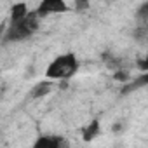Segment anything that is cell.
Returning a JSON list of instances; mask_svg holds the SVG:
<instances>
[{"label":"cell","instance_id":"cell-1","mask_svg":"<svg viewBox=\"0 0 148 148\" xmlns=\"http://www.w3.org/2000/svg\"><path fill=\"white\" fill-rule=\"evenodd\" d=\"M79 71V59L73 52H66V54H59L56 56L47 70H45V77L47 80H68L71 79L75 73Z\"/></svg>","mask_w":148,"mask_h":148},{"label":"cell","instance_id":"cell-2","mask_svg":"<svg viewBox=\"0 0 148 148\" xmlns=\"http://www.w3.org/2000/svg\"><path fill=\"white\" fill-rule=\"evenodd\" d=\"M37 30H38V14H37V12H30L25 19L16 21V23H11L9 28H5L4 42L25 40V38L32 37Z\"/></svg>","mask_w":148,"mask_h":148},{"label":"cell","instance_id":"cell-3","mask_svg":"<svg viewBox=\"0 0 148 148\" xmlns=\"http://www.w3.org/2000/svg\"><path fill=\"white\" fill-rule=\"evenodd\" d=\"M64 11H68V5L63 0H44L35 12L40 18V16H47V14H59V12H64Z\"/></svg>","mask_w":148,"mask_h":148},{"label":"cell","instance_id":"cell-4","mask_svg":"<svg viewBox=\"0 0 148 148\" xmlns=\"http://www.w3.org/2000/svg\"><path fill=\"white\" fill-rule=\"evenodd\" d=\"M32 148H66V143H64V139L59 138V136L42 134V136H38V138L33 141Z\"/></svg>","mask_w":148,"mask_h":148},{"label":"cell","instance_id":"cell-5","mask_svg":"<svg viewBox=\"0 0 148 148\" xmlns=\"http://www.w3.org/2000/svg\"><path fill=\"white\" fill-rule=\"evenodd\" d=\"M125 86L122 87V94H127V92H132L136 89H141V87H148V73H141V75L131 82H124Z\"/></svg>","mask_w":148,"mask_h":148},{"label":"cell","instance_id":"cell-6","mask_svg":"<svg viewBox=\"0 0 148 148\" xmlns=\"http://www.w3.org/2000/svg\"><path fill=\"white\" fill-rule=\"evenodd\" d=\"M51 91H52V80H44V82H38L33 86V89L30 91V96L33 99H38V98L47 96Z\"/></svg>","mask_w":148,"mask_h":148},{"label":"cell","instance_id":"cell-7","mask_svg":"<svg viewBox=\"0 0 148 148\" xmlns=\"http://www.w3.org/2000/svg\"><path fill=\"white\" fill-rule=\"evenodd\" d=\"M28 7L26 4H14L12 9H11V23H16V21H21L28 16Z\"/></svg>","mask_w":148,"mask_h":148},{"label":"cell","instance_id":"cell-8","mask_svg":"<svg viewBox=\"0 0 148 148\" xmlns=\"http://www.w3.org/2000/svg\"><path fill=\"white\" fill-rule=\"evenodd\" d=\"M98 132H99V122H98V120H94V122H91V125H89V127H86V129H84V139H86V141H91Z\"/></svg>","mask_w":148,"mask_h":148},{"label":"cell","instance_id":"cell-9","mask_svg":"<svg viewBox=\"0 0 148 148\" xmlns=\"http://www.w3.org/2000/svg\"><path fill=\"white\" fill-rule=\"evenodd\" d=\"M136 14H138V19H139L143 25H146V26H148V2L141 4Z\"/></svg>","mask_w":148,"mask_h":148},{"label":"cell","instance_id":"cell-10","mask_svg":"<svg viewBox=\"0 0 148 148\" xmlns=\"http://www.w3.org/2000/svg\"><path fill=\"white\" fill-rule=\"evenodd\" d=\"M139 68L143 70V73H148V49H146V54H145V58L139 61Z\"/></svg>","mask_w":148,"mask_h":148},{"label":"cell","instance_id":"cell-11","mask_svg":"<svg viewBox=\"0 0 148 148\" xmlns=\"http://www.w3.org/2000/svg\"><path fill=\"white\" fill-rule=\"evenodd\" d=\"M77 7H79V9H86V7H87V4H86V2H84V4H82V2H79V4H77Z\"/></svg>","mask_w":148,"mask_h":148}]
</instances>
